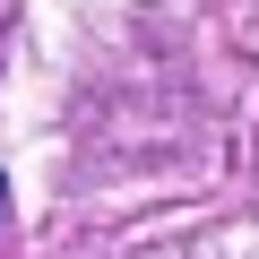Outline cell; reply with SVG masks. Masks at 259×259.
<instances>
[{
    "label": "cell",
    "instance_id": "obj_1",
    "mask_svg": "<svg viewBox=\"0 0 259 259\" xmlns=\"http://www.w3.org/2000/svg\"><path fill=\"white\" fill-rule=\"evenodd\" d=\"M0 190H9V182H0ZM0 207H9V199H0Z\"/></svg>",
    "mask_w": 259,
    "mask_h": 259
}]
</instances>
